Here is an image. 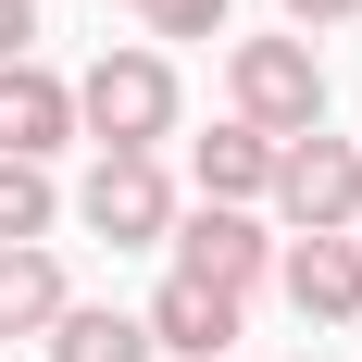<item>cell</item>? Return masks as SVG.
<instances>
[{
	"label": "cell",
	"instance_id": "cell-8",
	"mask_svg": "<svg viewBox=\"0 0 362 362\" xmlns=\"http://www.w3.org/2000/svg\"><path fill=\"white\" fill-rule=\"evenodd\" d=\"M275 275H288L300 325H362V250H350V238H300Z\"/></svg>",
	"mask_w": 362,
	"mask_h": 362
},
{
	"label": "cell",
	"instance_id": "cell-6",
	"mask_svg": "<svg viewBox=\"0 0 362 362\" xmlns=\"http://www.w3.org/2000/svg\"><path fill=\"white\" fill-rule=\"evenodd\" d=\"M63 138H75V88L50 63H0V150L13 163H50Z\"/></svg>",
	"mask_w": 362,
	"mask_h": 362
},
{
	"label": "cell",
	"instance_id": "cell-2",
	"mask_svg": "<svg viewBox=\"0 0 362 362\" xmlns=\"http://www.w3.org/2000/svg\"><path fill=\"white\" fill-rule=\"evenodd\" d=\"M262 200H275L300 238H350V213H362V150L325 138V125H300V138H275V187H262Z\"/></svg>",
	"mask_w": 362,
	"mask_h": 362
},
{
	"label": "cell",
	"instance_id": "cell-9",
	"mask_svg": "<svg viewBox=\"0 0 362 362\" xmlns=\"http://www.w3.org/2000/svg\"><path fill=\"white\" fill-rule=\"evenodd\" d=\"M50 325H63V262L25 238V250H0V337H50Z\"/></svg>",
	"mask_w": 362,
	"mask_h": 362
},
{
	"label": "cell",
	"instance_id": "cell-12",
	"mask_svg": "<svg viewBox=\"0 0 362 362\" xmlns=\"http://www.w3.org/2000/svg\"><path fill=\"white\" fill-rule=\"evenodd\" d=\"M50 213H63V187H50V163H13V150H0V250H25V238H50Z\"/></svg>",
	"mask_w": 362,
	"mask_h": 362
},
{
	"label": "cell",
	"instance_id": "cell-14",
	"mask_svg": "<svg viewBox=\"0 0 362 362\" xmlns=\"http://www.w3.org/2000/svg\"><path fill=\"white\" fill-rule=\"evenodd\" d=\"M25 37H37V0H0V63H25Z\"/></svg>",
	"mask_w": 362,
	"mask_h": 362
},
{
	"label": "cell",
	"instance_id": "cell-3",
	"mask_svg": "<svg viewBox=\"0 0 362 362\" xmlns=\"http://www.w3.org/2000/svg\"><path fill=\"white\" fill-rule=\"evenodd\" d=\"M225 88H238V125H262V138L325 125V63H313L300 37H238V50H225Z\"/></svg>",
	"mask_w": 362,
	"mask_h": 362
},
{
	"label": "cell",
	"instance_id": "cell-4",
	"mask_svg": "<svg viewBox=\"0 0 362 362\" xmlns=\"http://www.w3.org/2000/svg\"><path fill=\"white\" fill-rule=\"evenodd\" d=\"M175 238V275H200V288H225V300H250L262 288V262H275V238H262L238 200H200L187 225H163Z\"/></svg>",
	"mask_w": 362,
	"mask_h": 362
},
{
	"label": "cell",
	"instance_id": "cell-1",
	"mask_svg": "<svg viewBox=\"0 0 362 362\" xmlns=\"http://www.w3.org/2000/svg\"><path fill=\"white\" fill-rule=\"evenodd\" d=\"M75 125L100 150H163L175 138V63L163 50H100V63L75 75Z\"/></svg>",
	"mask_w": 362,
	"mask_h": 362
},
{
	"label": "cell",
	"instance_id": "cell-11",
	"mask_svg": "<svg viewBox=\"0 0 362 362\" xmlns=\"http://www.w3.org/2000/svg\"><path fill=\"white\" fill-rule=\"evenodd\" d=\"M50 362H150V325H138V313H75V300H63Z\"/></svg>",
	"mask_w": 362,
	"mask_h": 362
},
{
	"label": "cell",
	"instance_id": "cell-10",
	"mask_svg": "<svg viewBox=\"0 0 362 362\" xmlns=\"http://www.w3.org/2000/svg\"><path fill=\"white\" fill-rule=\"evenodd\" d=\"M262 187H275V138H262V125H213V138H200V200H238V213H250Z\"/></svg>",
	"mask_w": 362,
	"mask_h": 362
},
{
	"label": "cell",
	"instance_id": "cell-16",
	"mask_svg": "<svg viewBox=\"0 0 362 362\" xmlns=\"http://www.w3.org/2000/svg\"><path fill=\"white\" fill-rule=\"evenodd\" d=\"M350 250H362V213H350Z\"/></svg>",
	"mask_w": 362,
	"mask_h": 362
},
{
	"label": "cell",
	"instance_id": "cell-7",
	"mask_svg": "<svg viewBox=\"0 0 362 362\" xmlns=\"http://www.w3.org/2000/svg\"><path fill=\"white\" fill-rule=\"evenodd\" d=\"M138 325H150V350L225 362V350H238V300H225V288H200V275H163V300H150Z\"/></svg>",
	"mask_w": 362,
	"mask_h": 362
},
{
	"label": "cell",
	"instance_id": "cell-5",
	"mask_svg": "<svg viewBox=\"0 0 362 362\" xmlns=\"http://www.w3.org/2000/svg\"><path fill=\"white\" fill-rule=\"evenodd\" d=\"M75 213L100 225L112 250H150V238L175 225V187H163V163H150V150H100V175H88V200H75Z\"/></svg>",
	"mask_w": 362,
	"mask_h": 362
},
{
	"label": "cell",
	"instance_id": "cell-13",
	"mask_svg": "<svg viewBox=\"0 0 362 362\" xmlns=\"http://www.w3.org/2000/svg\"><path fill=\"white\" fill-rule=\"evenodd\" d=\"M163 37H225V0H138Z\"/></svg>",
	"mask_w": 362,
	"mask_h": 362
},
{
	"label": "cell",
	"instance_id": "cell-15",
	"mask_svg": "<svg viewBox=\"0 0 362 362\" xmlns=\"http://www.w3.org/2000/svg\"><path fill=\"white\" fill-rule=\"evenodd\" d=\"M362 0H288V25H350Z\"/></svg>",
	"mask_w": 362,
	"mask_h": 362
},
{
	"label": "cell",
	"instance_id": "cell-17",
	"mask_svg": "<svg viewBox=\"0 0 362 362\" xmlns=\"http://www.w3.org/2000/svg\"><path fill=\"white\" fill-rule=\"evenodd\" d=\"M300 362H313V350H300Z\"/></svg>",
	"mask_w": 362,
	"mask_h": 362
}]
</instances>
